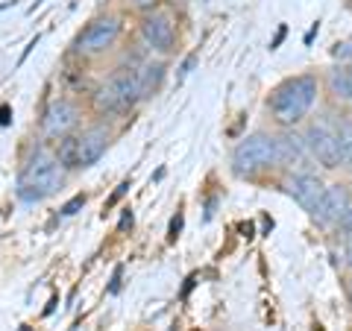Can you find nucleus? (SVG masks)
<instances>
[{
    "label": "nucleus",
    "instance_id": "obj_16",
    "mask_svg": "<svg viewBox=\"0 0 352 331\" xmlns=\"http://www.w3.org/2000/svg\"><path fill=\"white\" fill-rule=\"evenodd\" d=\"M82 205H85V194H76L74 200H68V203L62 205V214H65V217H71V214H76V212H80Z\"/></svg>",
    "mask_w": 352,
    "mask_h": 331
},
{
    "label": "nucleus",
    "instance_id": "obj_17",
    "mask_svg": "<svg viewBox=\"0 0 352 331\" xmlns=\"http://www.w3.org/2000/svg\"><path fill=\"white\" fill-rule=\"evenodd\" d=\"M338 223H340V229H344L346 235H352V205L346 208V212H344V217H340Z\"/></svg>",
    "mask_w": 352,
    "mask_h": 331
},
{
    "label": "nucleus",
    "instance_id": "obj_23",
    "mask_svg": "<svg viewBox=\"0 0 352 331\" xmlns=\"http://www.w3.org/2000/svg\"><path fill=\"white\" fill-rule=\"evenodd\" d=\"M126 226H132V214H124V220H120V229H126Z\"/></svg>",
    "mask_w": 352,
    "mask_h": 331
},
{
    "label": "nucleus",
    "instance_id": "obj_6",
    "mask_svg": "<svg viewBox=\"0 0 352 331\" xmlns=\"http://www.w3.org/2000/svg\"><path fill=\"white\" fill-rule=\"evenodd\" d=\"M118 36H120V18H115V15L97 18L82 30V36L76 38V50H80L82 56H100V53H106L118 41Z\"/></svg>",
    "mask_w": 352,
    "mask_h": 331
},
{
    "label": "nucleus",
    "instance_id": "obj_19",
    "mask_svg": "<svg viewBox=\"0 0 352 331\" xmlns=\"http://www.w3.org/2000/svg\"><path fill=\"white\" fill-rule=\"evenodd\" d=\"M9 120H12V109H9V106H0V126H6Z\"/></svg>",
    "mask_w": 352,
    "mask_h": 331
},
{
    "label": "nucleus",
    "instance_id": "obj_13",
    "mask_svg": "<svg viewBox=\"0 0 352 331\" xmlns=\"http://www.w3.org/2000/svg\"><path fill=\"white\" fill-rule=\"evenodd\" d=\"M329 91L338 100H352V65H340V68L329 71Z\"/></svg>",
    "mask_w": 352,
    "mask_h": 331
},
{
    "label": "nucleus",
    "instance_id": "obj_1",
    "mask_svg": "<svg viewBox=\"0 0 352 331\" xmlns=\"http://www.w3.org/2000/svg\"><path fill=\"white\" fill-rule=\"evenodd\" d=\"M317 97V80L311 73L294 76V80H285L276 91L270 94V112L276 117V124L282 126H294L308 115V109L314 106Z\"/></svg>",
    "mask_w": 352,
    "mask_h": 331
},
{
    "label": "nucleus",
    "instance_id": "obj_15",
    "mask_svg": "<svg viewBox=\"0 0 352 331\" xmlns=\"http://www.w3.org/2000/svg\"><path fill=\"white\" fill-rule=\"evenodd\" d=\"M338 141H340V156L352 164V115H346L338 126Z\"/></svg>",
    "mask_w": 352,
    "mask_h": 331
},
{
    "label": "nucleus",
    "instance_id": "obj_18",
    "mask_svg": "<svg viewBox=\"0 0 352 331\" xmlns=\"http://www.w3.org/2000/svg\"><path fill=\"white\" fill-rule=\"evenodd\" d=\"M179 229H182V214H176V217L170 220V240L179 238Z\"/></svg>",
    "mask_w": 352,
    "mask_h": 331
},
{
    "label": "nucleus",
    "instance_id": "obj_11",
    "mask_svg": "<svg viewBox=\"0 0 352 331\" xmlns=\"http://www.w3.org/2000/svg\"><path fill=\"white\" fill-rule=\"evenodd\" d=\"M323 187L326 185L311 173H294L291 179L285 182V191H288L305 212H314L317 208V203H320V196H323Z\"/></svg>",
    "mask_w": 352,
    "mask_h": 331
},
{
    "label": "nucleus",
    "instance_id": "obj_2",
    "mask_svg": "<svg viewBox=\"0 0 352 331\" xmlns=\"http://www.w3.org/2000/svg\"><path fill=\"white\" fill-rule=\"evenodd\" d=\"M62 182H65V168L56 161V156L36 152L18 176V194H21V200H27V203H38V200H47V196L56 194Z\"/></svg>",
    "mask_w": 352,
    "mask_h": 331
},
{
    "label": "nucleus",
    "instance_id": "obj_4",
    "mask_svg": "<svg viewBox=\"0 0 352 331\" xmlns=\"http://www.w3.org/2000/svg\"><path fill=\"white\" fill-rule=\"evenodd\" d=\"M138 100H141L138 97V73L132 68L112 73L94 94L97 112H120V109H126Z\"/></svg>",
    "mask_w": 352,
    "mask_h": 331
},
{
    "label": "nucleus",
    "instance_id": "obj_21",
    "mask_svg": "<svg viewBox=\"0 0 352 331\" xmlns=\"http://www.w3.org/2000/svg\"><path fill=\"white\" fill-rule=\"evenodd\" d=\"M118 288H120V267L115 270V279H112V293H115Z\"/></svg>",
    "mask_w": 352,
    "mask_h": 331
},
{
    "label": "nucleus",
    "instance_id": "obj_14",
    "mask_svg": "<svg viewBox=\"0 0 352 331\" xmlns=\"http://www.w3.org/2000/svg\"><path fill=\"white\" fill-rule=\"evenodd\" d=\"M138 73V97L144 100V97H150L153 91L159 88V82H162V76H164V65H144L141 71H135Z\"/></svg>",
    "mask_w": 352,
    "mask_h": 331
},
{
    "label": "nucleus",
    "instance_id": "obj_9",
    "mask_svg": "<svg viewBox=\"0 0 352 331\" xmlns=\"http://www.w3.org/2000/svg\"><path fill=\"white\" fill-rule=\"evenodd\" d=\"M349 194H346V187L344 185H329L323 187V196H320V203H317L314 208V220L317 223H323V226H332L338 223L340 217H344V212L349 208Z\"/></svg>",
    "mask_w": 352,
    "mask_h": 331
},
{
    "label": "nucleus",
    "instance_id": "obj_12",
    "mask_svg": "<svg viewBox=\"0 0 352 331\" xmlns=\"http://www.w3.org/2000/svg\"><path fill=\"white\" fill-rule=\"evenodd\" d=\"M276 164L285 168H311V152H308L305 138L294 135V132H285L282 138H276Z\"/></svg>",
    "mask_w": 352,
    "mask_h": 331
},
{
    "label": "nucleus",
    "instance_id": "obj_10",
    "mask_svg": "<svg viewBox=\"0 0 352 331\" xmlns=\"http://www.w3.org/2000/svg\"><path fill=\"white\" fill-rule=\"evenodd\" d=\"M109 147V129L106 126H91L82 135H76V168H91L100 161V156Z\"/></svg>",
    "mask_w": 352,
    "mask_h": 331
},
{
    "label": "nucleus",
    "instance_id": "obj_5",
    "mask_svg": "<svg viewBox=\"0 0 352 331\" xmlns=\"http://www.w3.org/2000/svg\"><path fill=\"white\" fill-rule=\"evenodd\" d=\"M305 144L311 152L314 161H320L323 168H338L344 156H340V141H338V129H332L326 120H314L305 132Z\"/></svg>",
    "mask_w": 352,
    "mask_h": 331
},
{
    "label": "nucleus",
    "instance_id": "obj_20",
    "mask_svg": "<svg viewBox=\"0 0 352 331\" xmlns=\"http://www.w3.org/2000/svg\"><path fill=\"white\" fill-rule=\"evenodd\" d=\"M126 191H129V182H124V185H120V187H118V191L112 194V200H109V205H115V203H118V200H120V196H124Z\"/></svg>",
    "mask_w": 352,
    "mask_h": 331
},
{
    "label": "nucleus",
    "instance_id": "obj_3",
    "mask_svg": "<svg viewBox=\"0 0 352 331\" xmlns=\"http://www.w3.org/2000/svg\"><path fill=\"white\" fill-rule=\"evenodd\" d=\"M273 164H276V138L264 135V132L244 138L232 152V168L241 176L258 173L264 168H273Z\"/></svg>",
    "mask_w": 352,
    "mask_h": 331
},
{
    "label": "nucleus",
    "instance_id": "obj_24",
    "mask_svg": "<svg viewBox=\"0 0 352 331\" xmlns=\"http://www.w3.org/2000/svg\"><path fill=\"white\" fill-rule=\"evenodd\" d=\"M135 3H150V0H135Z\"/></svg>",
    "mask_w": 352,
    "mask_h": 331
},
{
    "label": "nucleus",
    "instance_id": "obj_25",
    "mask_svg": "<svg viewBox=\"0 0 352 331\" xmlns=\"http://www.w3.org/2000/svg\"><path fill=\"white\" fill-rule=\"evenodd\" d=\"M349 299H352V282H349Z\"/></svg>",
    "mask_w": 352,
    "mask_h": 331
},
{
    "label": "nucleus",
    "instance_id": "obj_22",
    "mask_svg": "<svg viewBox=\"0 0 352 331\" xmlns=\"http://www.w3.org/2000/svg\"><path fill=\"white\" fill-rule=\"evenodd\" d=\"M346 264L352 267V235H349V244H346Z\"/></svg>",
    "mask_w": 352,
    "mask_h": 331
},
{
    "label": "nucleus",
    "instance_id": "obj_8",
    "mask_svg": "<svg viewBox=\"0 0 352 331\" xmlns=\"http://www.w3.org/2000/svg\"><path fill=\"white\" fill-rule=\"evenodd\" d=\"M141 32H144V41L150 44L153 50H159V53H170L173 50L176 30H173V21L164 12L144 15V21H141Z\"/></svg>",
    "mask_w": 352,
    "mask_h": 331
},
{
    "label": "nucleus",
    "instance_id": "obj_7",
    "mask_svg": "<svg viewBox=\"0 0 352 331\" xmlns=\"http://www.w3.org/2000/svg\"><path fill=\"white\" fill-rule=\"evenodd\" d=\"M76 124H80V109L71 100H53L41 117V132H44V138L59 141L65 135H71Z\"/></svg>",
    "mask_w": 352,
    "mask_h": 331
}]
</instances>
